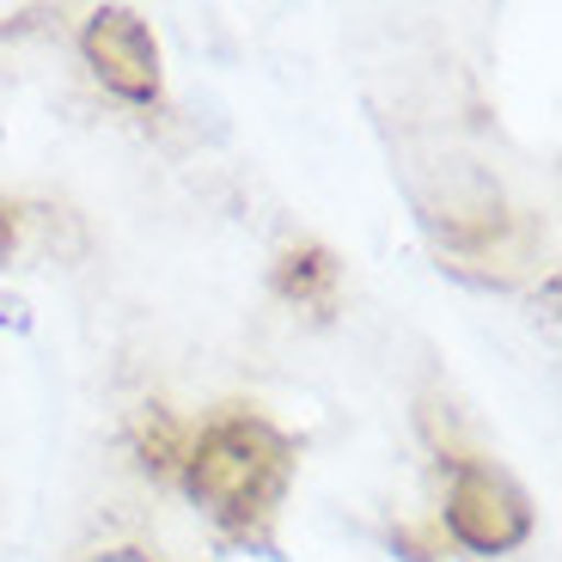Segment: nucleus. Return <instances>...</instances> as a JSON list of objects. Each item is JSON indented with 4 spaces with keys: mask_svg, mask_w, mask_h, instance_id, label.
<instances>
[{
    "mask_svg": "<svg viewBox=\"0 0 562 562\" xmlns=\"http://www.w3.org/2000/svg\"><path fill=\"white\" fill-rule=\"evenodd\" d=\"M183 490L190 502L226 532H257L281 507L288 477H294V440L281 435L269 416L233 409L214 416L202 435H190L183 452Z\"/></svg>",
    "mask_w": 562,
    "mask_h": 562,
    "instance_id": "1",
    "label": "nucleus"
},
{
    "mask_svg": "<svg viewBox=\"0 0 562 562\" xmlns=\"http://www.w3.org/2000/svg\"><path fill=\"white\" fill-rule=\"evenodd\" d=\"M447 538L471 557H507L532 538V495L490 459H452L447 477Z\"/></svg>",
    "mask_w": 562,
    "mask_h": 562,
    "instance_id": "2",
    "label": "nucleus"
},
{
    "mask_svg": "<svg viewBox=\"0 0 562 562\" xmlns=\"http://www.w3.org/2000/svg\"><path fill=\"white\" fill-rule=\"evenodd\" d=\"M80 56H86V68H92V80H99L104 92H116L123 104H154L159 86H166L154 25H147L135 7H99V13H86Z\"/></svg>",
    "mask_w": 562,
    "mask_h": 562,
    "instance_id": "3",
    "label": "nucleus"
},
{
    "mask_svg": "<svg viewBox=\"0 0 562 562\" xmlns=\"http://www.w3.org/2000/svg\"><path fill=\"white\" fill-rule=\"evenodd\" d=\"M276 294L288 300V306H300V312H312V318H330L337 312V294H342V263H337V251L330 245H288L281 251V263H276Z\"/></svg>",
    "mask_w": 562,
    "mask_h": 562,
    "instance_id": "4",
    "label": "nucleus"
},
{
    "mask_svg": "<svg viewBox=\"0 0 562 562\" xmlns=\"http://www.w3.org/2000/svg\"><path fill=\"white\" fill-rule=\"evenodd\" d=\"M183 452H190V428H183L171 409H147V416L135 422V459L147 464L154 477H178Z\"/></svg>",
    "mask_w": 562,
    "mask_h": 562,
    "instance_id": "5",
    "label": "nucleus"
},
{
    "mask_svg": "<svg viewBox=\"0 0 562 562\" xmlns=\"http://www.w3.org/2000/svg\"><path fill=\"white\" fill-rule=\"evenodd\" d=\"M13 251H19V209L0 202V263H13Z\"/></svg>",
    "mask_w": 562,
    "mask_h": 562,
    "instance_id": "6",
    "label": "nucleus"
},
{
    "mask_svg": "<svg viewBox=\"0 0 562 562\" xmlns=\"http://www.w3.org/2000/svg\"><path fill=\"white\" fill-rule=\"evenodd\" d=\"M86 562H154L147 550H99V557H86Z\"/></svg>",
    "mask_w": 562,
    "mask_h": 562,
    "instance_id": "7",
    "label": "nucleus"
},
{
    "mask_svg": "<svg viewBox=\"0 0 562 562\" xmlns=\"http://www.w3.org/2000/svg\"><path fill=\"white\" fill-rule=\"evenodd\" d=\"M7 318L25 324V306H19V300H0V324H7Z\"/></svg>",
    "mask_w": 562,
    "mask_h": 562,
    "instance_id": "8",
    "label": "nucleus"
}]
</instances>
